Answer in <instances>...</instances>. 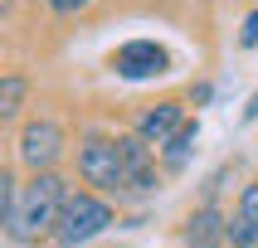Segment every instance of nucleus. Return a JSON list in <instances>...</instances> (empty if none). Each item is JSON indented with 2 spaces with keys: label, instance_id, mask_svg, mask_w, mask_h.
Instances as JSON below:
<instances>
[{
  "label": "nucleus",
  "instance_id": "4468645a",
  "mask_svg": "<svg viewBox=\"0 0 258 248\" xmlns=\"http://www.w3.org/2000/svg\"><path fill=\"white\" fill-rule=\"evenodd\" d=\"M49 5H54L58 15H78V10H88L93 0H49Z\"/></svg>",
  "mask_w": 258,
  "mask_h": 248
},
{
  "label": "nucleus",
  "instance_id": "9d476101",
  "mask_svg": "<svg viewBox=\"0 0 258 248\" xmlns=\"http://www.w3.org/2000/svg\"><path fill=\"white\" fill-rule=\"evenodd\" d=\"M29 102V83L20 78V73H10V78H0V122H10V117H20V107Z\"/></svg>",
  "mask_w": 258,
  "mask_h": 248
},
{
  "label": "nucleus",
  "instance_id": "423d86ee",
  "mask_svg": "<svg viewBox=\"0 0 258 248\" xmlns=\"http://www.w3.org/2000/svg\"><path fill=\"white\" fill-rule=\"evenodd\" d=\"M112 68L122 78H156V73L171 68V54L161 44H151V39H132V44H122L112 54Z\"/></svg>",
  "mask_w": 258,
  "mask_h": 248
},
{
  "label": "nucleus",
  "instance_id": "1a4fd4ad",
  "mask_svg": "<svg viewBox=\"0 0 258 248\" xmlns=\"http://www.w3.org/2000/svg\"><path fill=\"white\" fill-rule=\"evenodd\" d=\"M195 136H200V122H180V127L171 131V136H166V141H161V156H166V166H171V171H180V166H185V156H190V146H195Z\"/></svg>",
  "mask_w": 258,
  "mask_h": 248
},
{
  "label": "nucleus",
  "instance_id": "ddd939ff",
  "mask_svg": "<svg viewBox=\"0 0 258 248\" xmlns=\"http://www.w3.org/2000/svg\"><path fill=\"white\" fill-rule=\"evenodd\" d=\"M239 214H244L248 224H253V229H258V185H248L244 195H239Z\"/></svg>",
  "mask_w": 258,
  "mask_h": 248
},
{
  "label": "nucleus",
  "instance_id": "6e6552de",
  "mask_svg": "<svg viewBox=\"0 0 258 248\" xmlns=\"http://www.w3.org/2000/svg\"><path fill=\"white\" fill-rule=\"evenodd\" d=\"M185 248H224V214H219L215 204H205L195 209L185 224Z\"/></svg>",
  "mask_w": 258,
  "mask_h": 248
},
{
  "label": "nucleus",
  "instance_id": "f3484780",
  "mask_svg": "<svg viewBox=\"0 0 258 248\" xmlns=\"http://www.w3.org/2000/svg\"><path fill=\"white\" fill-rule=\"evenodd\" d=\"M5 10H10V0H0V15H5Z\"/></svg>",
  "mask_w": 258,
  "mask_h": 248
},
{
  "label": "nucleus",
  "instance_id": "f257e3e1",
  "mask_svg": "<svg viewBox=\"0 0 258 248\" xmlns=\"http://www.w3.org/2000/svg\"><path fill=\"white\" fill-rule=\"evenodd\" d=\"M63 204H69V180L54 175V171H34L29 185L15 190V209H10V224H5V229H10L20 243H39L44 233H54Z\"/></svg>",
  "mask_w": 258,
  "mask_h": 248
},
{
  "label": "nucleus",
  "instance_id": "2eb2a0df",
  "mask_svg": "<svg viewBox=\"0 0 258 248\" xmlns=\"http://www.w3.org/2000/svg\"><path fill=\"white\" fill-rule=\"evenodd\" d=\"M244 44H248V49L258 44V15H248V20H244Z\"/></svg>",
  "mask_w": 258,
  "mask_h": 248
},
{
  "label": "nucleus",
  "instance_id": "dca6fc26",
  "mask_svg": "<svg viewBox=\"0 0 258 248\" xmlns=\"http://www.w3.org/2000/svg\"><path fill=\"white\" fill-rule=\"evenodd\" d=\"M244 122H258V98H253V102L244 107Z\"/></svg>",
  "mask_w": 258,
  "mask_h": 248
},
{
  "label": "nucleus",
  "instance_id": "39448f33",
  "mask_svg": "<svg viewBox=\"0 0 258 248\" xmlns=\"http://www.w3.org/2000/svg\"><path fill=\"white\" fill-rule=\"evenodd\" d=\"M117 156H122V171H127V190H137V195H151V190H156L151 141H142L137 131H132V136H117Z\"/></svg>",
  "mask_w": 258,
  "mask_h": 248
},
{
  "label": "nucleus",
  "instance_id": "f03ea898",
  "mask_svg": "<svg viewBox=\"0 0 258 248\" xmlns=\"http://www.w3.org/2000/svg\"><path fill=\"white\" fill-rule=\"evenodd\" d=\"M107 229H112V204L102 195H88L83 190V195H69V204H63V214L54 224V243L58 248H83Z\"/></svg>",
  "mask_w": 258,
  "mask_h": 248
},
{
  "label": "nucleus",
  "instance_id": "20e7f679",
  "mask_svg": "<svg viewBox=\"0 0 258 248\" xmlns=\"http://www.w3.org/2000/svg\"><path fill=\"white\" fill-rule=\"evenodd\" d=\"M63 156V127L39 117V122H29L20 131V160H25L29 171H54V160Z\"/></svg>",
  "mask_w": 258,
  "mask_h": 248
},
{
  "label": "nucleus",
  "instance_id": "f8f14e48",
  "mask_svg": "<svg viewBox=\"0 0 258 248\" xmlns=\"http://www.w3.org/2000/svg\"><path fill=\"white\" fill-rule=\"evenodd\" d=\"M10 209H15V180L10 171H0V229L10 224Z\"/></svg>",
  "mask_w": 258,
  "mask_h": 248
},
{
  "label": "nucleus",
  "instance_id": "7ed1b4c3",
  "mask_svg": "<svg viewBox=\"0 0 258 248\" xmlns=\"http://www.w3.org/2000/svg\"><path fill=\"white\" fill-rule=\"evenodd\" d=\"M78 171H83L88 185H98V190H112V195L127 190V171H122V156H117V136H88L78 146Z\"/></svg>",
  "mask_w": 258,
  "mask_h": 248
},
{
  "label": "nucleus",
  "instance_id": "9b49d317",
  "mask_svg": "<svg viewBox=\"0 0 258 248\" xmlns=\"http://www.w3.org/2000/svg\"><path fill=\"white\" fill-rule=\"evenodd\" d=\"M224 243H229V248H253V243H258V229L239 214V219H229V224H224Z\"/></svg>",
  "mask_w": 258,
  "mask_h": 248
},
{
  "label": "nucleus",
  "instance_id": "0eeeda50",
  "mask_svg": "<svg viewBox=\"0 0 258 248\" xmlns=\"http://www.w3.org/2000/svg\"><path fill=\"white\" fill-rule=\"evenodd\" d=\"M180 122H185V107H180V102H156V107H146V112L137 117V136L151 141V146H161Z\"/></svg>",
  "mask_w": 258,
  "mask_h": 248
}]
</instances>
